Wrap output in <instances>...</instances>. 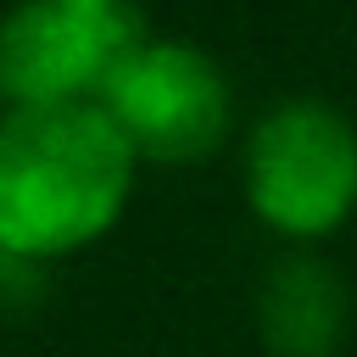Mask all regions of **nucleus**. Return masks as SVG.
Listing matches in <instances>:
<instances>
[{
    "label": "nucleus",
    "instance_id": "obj_1",
    "mask_svg": "<svg viewBox=\"0 0 357 357\" xmlns=\"http://www.w3.org/2000/svg\"><path fill=\"white\" fill-rule=\"evenodd\" d=\"M134 190V145L100 100L0 117V251L45 262L100 240Z\"/></svg>",
    "mask_w": 357,
    "mask_h": 357
},
{
    "label": "nucleus",
    "instance_id": "obj_3",
    "mask_svg": "<svg viewBox=\"0 0 357 357\" xmlns=\"http://www.w3.org/2000/svg\"><path fill=\"white\" fill-rule=\"evenodd\" d=\"M145 39L134 0H17L0 17V95L11 106L100 100Z\"/></svg>",
    "mask_w": 357,
    "mask_h": 357
},
{
    "label": "nucleus",
    "instance_id": "obj_2",
    "mask_svg": "<svg viewBox=\"0 0 357 357\" xmlns=\"http://www.w3.org/2000/svg\"><path fill=\"white\" fill-rule=\"evenodd\" d=\"M245 201L284 240H324L357 206V128L329 100H279L245 139Z\"/></svg>",
    "mask_w": 357,
    "mask_h": 357
},
{
    "label": "nucleus",
    "instance_id": "obj_4",
    "mask_svg": "<svg viewBox=\"0 0 357 357\" xmlns=\"http://www.w3.org/2000/svg\"><path fill=\"white\" fill-rule=\"evenodd\" d=\"M106 117L123 128L134 156L195 162L223 145L234 95L223 67L184 39H145L100 89Z\"/></svg>",
    "mask_w": 357,
    "mask_h": 357
},
{
    "label": "nucleus",
    "instance_id": "obj_5",
    "mask_svg": "<svg viewBox=\"0 0 357 357\" xmlns=\"http://www.w3.org/2000/svg\"><path fill=\"white\" fill-rule=\"evenodd\" d=\"M257 324L273 357H335L346 335V284L318 257H284L273 262Z\"/></svg>",
    "mask_w": 357,
    "mask_h": 357
}]
</instances>
